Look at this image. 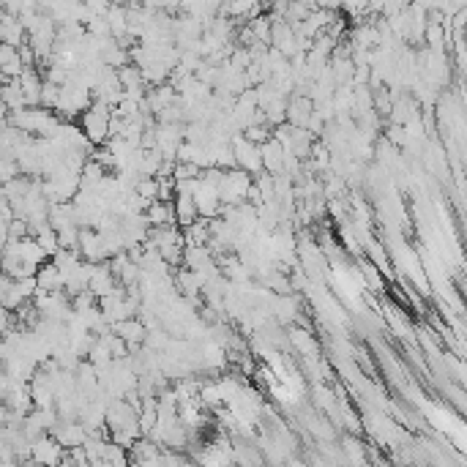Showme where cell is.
<instances>
[{
	"label": "cell",
	"instance_id": "1",
	"mask_svg": "<svg viewBox=\"0 0 467 467\" xmlns=\"http://www.w3.org/2000/svg\"><path fill=\"white\" fill-rule=\"evenodd\" d=\"M91 101H94L91 91L66 82V85H61V96H58V107H55V112L63 115V118H80V115L91 107Z\"/></svg>",
	"mask_w": 467,
	"mask_h": 467
},
{
	"label": "cell",
	"instance_id": "2",
	"mask_svg": "<svg viewBox=\"0 0 467 467\" xmlns=\"http://www.w3.org/2000/svg\"><path fill=\"white\" fill-rule=\"evenodd\" d=\"M63 457V445L50 435H38L31 440V462H41V465H58Z\"/></svg>",
	"mask_w": 467,
	"mask_h": 467
},
{
	"label": "cell",
	"instance_id": "3",
	"mask_svg": "<svg viewBox=\"0 0 467 467\" xmlns=\"http://www.w3.org/2000/svg\"><path fill=\"white\" fill-rule=\"evenodd\" d=\"M77 249L82 254V260H88V262H101V260H107L104 246H101V235H98V230H94V227H80Z\"/></svg>",
	"mask_w": 467,
	"mask_h": 467
},
{
	"label": "cell",
	"instance_id": "4",
	"mask_svg": "<svg viewBox=\"0 0 467 467\" xmlns=\"http://www.w3.org/2000/svg\"><path fill=\"white\" fill-rule=\"evenodd\" d=\"M52 437L61 443L63 448H74V445H82L85 437H88V429L82 427V421H58L52 427Z\"/></svg>",
	"mask_w": 467,
	"mask_h": 467
},
{
	"label": "cell",
	"instance_id": "5",
	"mask_svg": "<svg viewBox=\"0 0 467 467\" xmlns=\"http://www.w3.org/2000/svg\"><path fill=\"white\" fill-rule=\"evenodd\" d=\"M311 110H314V101H311L309 96L292 94V101H287L284 118H287V124L290 126H304L306 124V118L311 115Z\"/></svg>",
	"mask_w": 467,
	"mask_h": 467
},
{
	"label": "cell",
	"instance_id": "6",
	"mask_svg": "<svg viewBox=\"0 0 467 467\" xmlns=\"http://www.w3.org/2000/svg\"><path fill=\"white\" fill-rule=\"evenodd\" d=\"M260 158H262V170L271 172V175H279L281 172V158H284V148L276 137L265 140L260 145Z\"/></svg>",
	"mask_w": 467,
	"mask_h": 467
},
{
	"label": "cell",
	"instance_id": "7",
	"mask_svg": "<svg viewBox=\"0 0 467 467\" xmlns=\"http://www.w3.org/2000/svg\"><path fill=\"white\" fill-rule=\"evenodd\" d=\"M142 216L148 221V227H156V224H175V208H172V200H151V205L142 211Z\"/></svg>",
	"mask_w": 467,
	"mask_h": 467
},
{
	"label": "cell",
	"instance_id": "8",
	"mask_svg": "<svg viewBox=\"0 0 467 467\" xmlns=\"http://www.w3.org/2000/svg\"><path fill=\"white\" fill-rule=\"evenodd\" d=\"M36 284H38V290H44V292H58V290H63V276H61V271H58V265H55V262H41V265L36 268Z\"/></svg>",
	"mask_w": 467,
	"mask_h": 467
},
{
	"label": "cell",
	"instance_id": "9",
	"mask_svg": "<svg viewBox=\"0 0 467 467\" xmlns=\"http://www.w3.org/2000/svg\"><path fill=\"white\" fill-rule=\"evenodd\" d=\"M172 208H175V224H191L197 218V205L191 200V194H175L172 200Z\"/></svg>",
	"mask_w": 467,
	"mask_h": 467
},
{
	"label": "cell",
	"instance_id": "10",
	"mask_svg": "<svg viewBox=\"0 0 467 467\" xmlns=\"http://www.w3.org/2000/svg\"><path fill=\"white\" fill-rule=\"evenodd\" d=\"M0 98H3V104L8 107V112H11V110H22V107H28L17 77H14V80H8L6 85H0Z\"/></svg>",
	"mask_w": 467,
	"mask_h": 467
},
{
	"label": "cell",
	"instance_id": "11",
	"mask_svg": "<svg viewBox=\"0 0 467 467\" xmlns=\"http://www.w3.org/2000/svg\"><path fill=\"white\" fill-rule=\"evenodd\" d=\"M33 238L38 241V246L47 251V254H55V251L61 249V246H58V232L52 230V224H50V221H47V224H41V227H36Z\"/></svg>",
	"mask_w": 467,
	"mask_h": 467
},
{
	"label": "cell",
	"instance_id": "12",
	"mask_svg": "<svg viewBox=\"0 0 467 467\" xmlns=\"http://www.w3.org/2000/svg\"><path fill=\"white\" fill-rule=\"evenodd\" d=\"M118 80H121V88H124V91L145 85V80H142V74H140V68H137L134 63H124V66L118 68Z\"/></svg>",
	"mask_w": 467,
	"mask_h": 467
},
{
	"label": "cell",
	"instance_id": "13",
	"mask_svg": "<svg viewBox=\"0 0 467 467\" xmlns=\"http://www.w3.org/2000/svg\"><path fill=\"white\" fill-rule=\"evenodd\" d=\"M3 191H6V197L11 200V197H25L28 191H31V178H25L22 172H17L14 178H8L6 184H0Z\"/></svg>",
	"mask_w": 467,
	"mask_h": 467
},
{
	"label": "cell",
	"instance_id": "14",
	"mask_svg": "<svg viewBox=\"0 0 467 467\" xmlns=\"http://www.w3.org/2000/svg\"><path fill=\"white\" fill-rule=\"evenodd\" d=\"M58 96H61V85L44 80V82H41V94H38V107L55 112V107H58Z\"/></svg>",
	"mask_w": 467,
	"mask_h": 467
},
{
	"label": "cell",
	"instance_id": "15",
	"mask_svg": "<svg viewBox=\"0 0 467 467\" xmlns=\"http://www.w3.org/2000/svg\"><path fill=\"white\" fill-rule=\"evenodd\" d=\"M158 254H161V260L172 268V265H184V244H164V246H158Z\"/></svg>",
	"mask_w": 467,
	"mask_h": 467
},
{
	"label": "cell",
	"instance_id": "16",
	"mask_svg": "<svg viewBox=\"0 0 467 467\" xmlns=\"http://www.w3.org/2000/svg\"><path fill=\"white\" fill-rule=\"evenodd\" d=\"M249 142H254V145H262L265 140H271V126L268 124H249L244 131H241Z\"/></svg>",
	"mask_w": 467,
	"mask_h": 467
},
{
	"label": "cell",
	"instance_id": "17",
	"mask_svg": "<svg viewBox=\"0 0 467 467\" xmlns=\"http://www.w3.org/2000/svg\"><path fill=\"white\" fill-rule=\"evenodd\" d=\"M128 465V451H126L124 445H118V443H107V448H104V465Z\"/></svg>",
	"mask_w": 467,
	"mask_h": 467
},
{
	"label": "cell",
	"instance_id": "18",
	"mask_svg": "<svg viewBox=\"0 0 467 467\" xmlns=\"http://www.w3.org/2000/svg\"><path fill=\"white\" fill-rule=\"evenodd\" d=\"M55 232H58V246H61V249H77V238H80V227H77V224L61 227V230H55Z\"/></svg>",
	"mask_w": 467,
	"mask_h": 467
},
{
	"label": "cell",
	"instance_id": "19",
	"mask_svg": "<svg viewBox=\"0 0 467 467\" xmlns=\"http://www.w3.org/2000/svg\"><path fill=\"white\" fill-rule=\"evenodd\" d=\"M290 339H292V344L301 350V353H314L317 350V344H314V336H311L309 331H301V328H292V334H290Z\"/></svg>",
	"mask_w": 467,
	"mask_h": 467
},
{
	"label": "cell",
	"instance_id": "20",
	"mask_svg": "<svg viewBox=\"0 0 467 467\" xmlns=\"http://www.w3.org/2000/svg\"><path fill=\"white\" fill-rule=\"evenodd\" d=\"M14 290L20 292V298H22V301H31L33 295H36V290H38V284H36V274H33V276H22V279H14Z\"/></svg>",
	"mask_w": 467,
	"mask_h": 467
},
{
	"label": "cell",
	"instance_id": "21",
	"mask_svg": "<svg viewBox=\"0 0 467 467\" xmlns=\"http://www.w3.org/2000/svg\"><path fill=\"white\" fill-rule=\"evenodd\" d=\"M17 172H20V164H17V158H14V156L0 154V184H6L8 178H14Z\"/></svg>",
	"mask_w": 467,
	"mask_h": 467
},
{
	"label": "cell",
	"instance_id": "22",
	"mask_svg": "<svg viewBox=\"0 0 467 467\" xmlns=\"http://www.w3.org/2000/svg\"><path fill=\"white\" fill-rule=\"evenodd\" d=\"M385 140L394 145V148H405L407 145V131H405V126H399V124H394V126H388L385 128Z\"/></svg>",
	"mask_w": 467,
	"mask_h": 467
},
{
	"label": "cell",
	"instance_id": "23",
	"mask_svg": "<svg viewBox=\"0 0 467 467\" xmlns=\"http://www.w3.org/2000/svg\"><path fill=\"white\" fill-rule=\"evenodd\" d=\"M25 235H31L28 218H22V216H11V218H8V238H25Z\"/></svg>",
	"mask_w": 467,
	"mask_h": 467
},
{
	"label": "cell",
	"instance_id": "24",
	"mask_svg": "<svg viewBox=\"0 0 467 467\" xmlns=\"http://www.w3.org/2000/svg\"><path fill=\"white\" fill-rule=\"evenodd\" d=\"M344 451L350 454V459H353V462H364V445H361L358 440L347 437V440H344Z\"/></svg>",
	"mask_w": 467,
	"mask_h": 467
},
{
	"label": "cell",
	"instance_id": "25",
	"mask_svg": "<svg viewBox=\"0 0 467 467\" xmlns=\"http://www.w3.org/2000/svg\"><path fill=\"white\" fill-rule=\"evenodd\" d=\"M82 6H85L91 14H104V11L112 6V0H82Z\"/></svg>",
	"mask_w": 467,
	"mask_h": 467
},
{
	"label": "cell",
	"instance_id": "26",
	"mask_svg": "<svg viewBox=\"0 0 467 467\" xmlns=\"http://www.w3.org/2000/svg\"><path fill=\"white\" fill-rule=\"evenodd\" d=\"M361 274L369 279V284H372V287H383V279H380V274H377V265H374V262H366Z\"/></svg>",
	"mask_w": 467,
	"mask_h": 467
}]
</instances>
